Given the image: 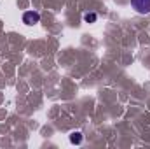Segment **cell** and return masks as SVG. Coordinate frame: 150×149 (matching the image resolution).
Here are the masks:
<instances>
[{"mask_svg": "<svg viewBox=\"0 0 150 149\" xmlns=\"http://www.w3.org/2000/svg\"><path fill=\"white\" fill-rule=\"evenodd\" d=\"M131 7L138 14H150V0H131Z\"/></svg>", "mask_w": 150, "mask_h": 149, "instance_id": "1", "label": "cell"}, {"mask_svg": "<svg viewBox=\"0 0 150 149\" xmlns=\"http://www.w3.org/2000/svg\"><path fill=\"white\" fill-rule=\"evenodd\" d=\"M23 23L28 25V27L37 25V23H40V14H38L37 11H26L23 14Z\"/></svg>", "mask_w": 150, "mask_h": 149, "instance_id": "2", "label": "cell"}, {"mask_svg": "<svg viewBox=\"0 0 150 149\" xmlns=\"http://www.w3.org/2000/svg\"><path fill=\"white\" fill-rule=\"evenodd\" d=\"M70 142L75 144V146H79V144L82 142V133H80V132H74V133H70Z\"/></svg>", "mask_w": 150, "mask_h": 149, "instance_id": "3", "label": "cell"}, {"mask_svg": "<svg viewBox=\"0 0 150 149\" xmlns=\"http://www.w3.org/2000/svg\"><path fill=\"white\" fill-rule=\"evenodd\" d=\"M98 19V14L96 12H87V14H84V21L86 23H94Z\"/></svg>", "mask_w": 150, "mask_h": 149, "instance_id": "4", "label": "cell"}]
</instances>
